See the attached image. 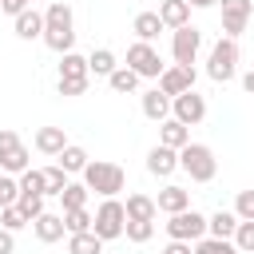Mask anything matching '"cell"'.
I'll list each match as a JSON object with an SVG mask.
<instances>
[{
    "label": "cell",
    "mask_w": 254,
    "mask_h": 254,
    "mask_svg": "<svg viewBox=\"0 0 254 254\" xmlns=\"http://www.w3.org/2000/svg\"><path fill=\"white\" fill-rule=\"evenodd\" d=\"M44 44L52 52H60V56H67L71 44H75V16H71V8L64 0L48 4V12H44Z\"/></svg>",
    "instance_id": "obj_1"
},
{
    "label": "cell",
    "mask_w": 254,
    "mask_h": 254,
    "mask_svg": "<svg viewBox=\"0 0 254 254\" xmlns=\"http://www.w3.org/2000/svg\"><path fill=\"white\" fill-rule=\"evenodd\" d=\"M83 187L91 194H103V198H115L123 187H127V171L119 163H107V159H95L83 167Z\"/></svg>",
    "instance_id": "obj_2"
},
{
    "label": "cell",
    "mask_w": 254,
    "mask_h": 254,
    "mask_svg": "<svg viewBox=\"0 0 254 254\" xmlns=\"http://www.w3.org/2000/svg\"><path fill=\"white\" fill-rule=\"evenodd\" d=\"M179 167L190 175V183H210L218 175V159H214V151L206 143H187L179 151Z\"/></svg>",
    "instance_id": "obj_3"
},
{
    "label": "cell",
    "mask_w": 254,
    "mask_h": 254,
    "mask_svg": "<svg viewBox=\"0 0 254 254\" xmlns=\"http://www.w3.org/2000/svg\"><path fill=\"white\" fill-rule=\"evenodd\" d=\"M234 71H238V40L222 36L206 56V75L214 83H226V79H234Z\"/></svg>",
    "instance_id": "obj_4"
},
{
    "label": "cell",
    "mask_w": 254,
    "mask_h": 254,
    "mask_svg": "<svg viewBox=\"0 0 254 254\" xmlns=\"http://www.w3.org/2000/svg\"><path fill=\"white\" fill-rule=\"evenodd\" d=\"M91 230H95L103 242H111V238H123V230H127V206H123L119 198H103V202H99V210H95V222H91Z\"/></svg>",
    "instance_id": "obj_5"
},
{
    "label": "cell",
    "mask_w": 254,
    "mask_h": 254,
    "mask_svg": "<svg viewBox=\"0 0 254 254\" xmlns=\"http://www.w3.org/2000/svg\"><path fill=\"white\" fill-rule=\"evenodd\" d=\"M163 226H167V238L171 242H198V238H206V214H198L194 206L171 214Z\"/></svg>",
    "instance_id": "obj_6"
},
{
    "label": "cell",
    "mask_w": 254,
    "mask_h": 254,
    "mask_svg": "<svg viewBox=\"0 0 254 254\" xmlns=\"http://www.w3.org/2000/svg\"><path fill=\"white\" fill-rule=\"evenodd\" d=\"M127 67H131L139 79H159V75L167 71V64L159 60V52H155L151 44H143V40H135V44L127 48Z\"/></svg>",
    "instance_id": "obj_7"
},
{
    "label": "cell",
    "mask_w": 254,
    "mask_h": 254,
    "mask_svg": "<svg viewBox=\"0 0 254 254\" xmlns=\"http://www.w3.org/2000/svg\"><path fill=\"white\" fill-rule=\"evenodd\" d=\"M198 48H202V32H198L194 24H187V28H175V36H171V56H175V64H183V67H194V60H198Z\"/></svg>",
    "instance_id": "obj_8"
},
{
    "label": "cell",
    "mask_w": 254,
    "mask_h": 254,
    "mask_svg": "<svg viewBox=\"0 0 254 254\" xmlns=\"http://www.w3.org/2000/svg\"><path fill=\"white\" fill-rule=\"evenodd\" d=\"M222 4V32L230 40H238L250 24V12H254V0H218Z\"/></svg>",
    "instance_id": "obj_9"
},
{
    "label": "cell",
    "mask_w": 254,
    "mask_h": 254,
    "mask_svg": "<svg viewBox=\"0 0 254 254\" xmlns=\"http://www.w3.org/2000/svg\"><path fill=\"white\" fill-rule=\"evenodd\" d=\"M171 115H175L179 123H187V127H194V123H202V119H206V99H202L198 91H187V95H175V99H171Z\"/></svg>",
    "instance_id": "obj_10"
},
{
    "label": "cell",
    "mask_w": 254,
    "mask_h": 254,
    "mask_svg": "<svg viewBox=\"0 0 254 254\" xmlns=\"http://www.w3.org/2000/svg\"><path fill=\"white\" fill-rule=\"evenodd\" d=\"M159 91L163 95H187V91H194V67H183V64H171L163 75H159Z\"/></svg>",
    "instance_id": "obj_11"
},
{
    "label": "cell",
    "mask_w": 254,
    "mask_h": 254,
    "mask_svg": "<svg viewBox=\"0 0 254 254\" xmlns=\"http://www.w3.org/2000/svg\"><path fill=\"white\" fill-rule=\"evenodd\" d=\"M147 171L151 175H159V179H167V175H175L179 171V151H171V147H151L147 151Z\"/></svg>",
    "instance_id": "obj_12"
},
{
    "label": "cell",
    "mask_w": 254,
    "mask_h": 254,
    "mask_svg": "<svg viewBox=\"0 0 254 254\" xmlns=\"http://www.w3.org/2000/svg\"><path fill=\"white\" fill-rule=\"evenodd\" d=\"M159 143H163V147H171V151H183V147L190 143V127H187V123H179V119L171 115V119H163V123H159Z\"/></svg>",
    "instance_id": "obj_13"
},
{
    "label": "cell",
    "mask_w": 254,
    "mask_h": 254,
    "mask_svg": "<svg viewBox=\"0 0 254 254\" xmlns=\"http://www.w3.org/2000/svg\"><path fill=\"white\" fill-rule=\"evenodd\" d=\"M159 20H163V28H187L190 24V4L187 0H159Z\"/></svg>",
    "instance_id": "obj_14"
},
{
    "label": "cell",
    "mask_w": 254,
    "mask_h": 254,
    "mask_svg": "<svg viewBox=\"0 0 254 254\" xmlns=\"http://www.w3.org/2000/svg\"><path fill=\"white\" fill-rule=\"evenodd\" d=\"M155 206L163 210V214H179V210H190V190H183V187H163L159 190V198H155Z\"/></svg>",
    "instance_id": "obj_15"
},
{
    "label": "cell",
    "mask_w": 254,
    "mask_h": 254,
    "mask_svg": "<svg viewBox=\"0 0 254 254\" xmlns=\"http://www.w3.org/2000/svg\"><path fill=\"white\" fill-rule=\"evenodd\" d=\"M32 230H36V238H40V242H60V238L67 234L64 214H52V210H44V214L32 222Z\"/></svg>",
    "instance_id": "obj_16"
},
{
    "label": "cell",
    "mask_w": 254,
    "mask_h": 254,
    "mask_svg": "<svg viewBox=\"0 0 254 254\" xmlns=\"http://www.w3.org/2000/svg\"><path fill=\"white\" fill-rule=\"evenodd\" d=\"M12 24H16V36H20V40H44V12L28 8V12H20Z\"/></svg>",
    "instance_id": "obj_17"
},
{
    "label": "cell",
    "mask_w": 254,
    "mask_h": 254,
    "mask_svg": "<svg viewBox=\"0 0 254 254\" xmlns=\"http://www.w3.org/2000/svg\"><path fill=\"white\" fill-rule=\"evenodd\" d=\"M143 115H147V119H155V123L171 119V95H163L159 87L143 91Z\"/></svg>",
    "instance_id": "obj_18"
},
{
    "label": "cell",
    "mask_w": 254,
    "mask_h": 254,
    "mask_svg": "<svg viewBox=\"0 0 254 254\" xmlns=\"http://www.w3.org/2000/svg\"><path fill=\"white\" fill-rule=\"evenodd\" d=\"M64 147H67L64 127H40V131H36V151H40V155H52V159H56Z\"/></svg>",
    "instance_id": "obj_19"
},
{
    "label": "cell",
    "mask_w": 254,
    "mask_h": 254,
    "mask_svg": "<svg viewBox=\"0 0 254 254\" xmlns=\"http://www.w3.org/2000/svg\"><path fill=\"white\" fill-rule=\"evenodd\" d=\"M238 214L234 210H214L210 218H206V234L210 238H234V230H238Z\"/></svg>",
    "instance_id": "obj_20"
},
{
    "label": "cell",
    "mask_w": 254,
    "mask_h": 254,
    "mask_svg": "<svg viewBox=\"0 0 254 254\" xmlns=\"http://www.w3.org/2000/svg\"><path fill=\"white\" fill-rule=\"evenodd\" d=\"M60 79H91V71H87V56H79V52L60 56Z\"/></svg>",
    "instance_id": "obj_21"
},
{
    "label": "cell",
    "mask_w": 254,
    "mask_h": 254,
    "mask_svg": "<svg viewBox=\"0 0 254 254\" xmlns=\"http://www.w3.org/2000/svg\"><path fill=\"white\" fill-rule=\"evenodd\" d=\"M56 159H60V167H64L67 175H83V167L91 163V159H87V151H83L79 143H67V147H64Z\"/></svg>",
    "instance_id": "obj_22"
},
{
    "label": "cell",
    "mask_w": 254,
    "mask_h": 254,
    "mask_svg": "<svg viewBox=\"0 0 254 254\" xmlns=\"http://www.w3.org/2000/svg\"><path fill=\"white\" fill-rule=\"evenodd\" d=\"M131 32H135L143 44H151V40L163 32V20H159V12H139V16H135V24H131Z\"/></svg>",
    "instance_id": "obj_23"
},
{
    "label": "cell",
    "mask_w": 254,
    "mask_h": 254,
    "mask_svg": "<svg viewBox=\"0 0 254 254\" xmlns=\"http://www.w3.org/2000/svg\"><path fill=\"white\" fill-rule=\"evenodd\" d=\"M67 254H103V238H99L95 230L71 234V238H67Z\"/></svg>",
    "instance_id": "obj_24"
},
{
    "label": "cell",
    "mask_w": 254,
    "mask_h": 254,
    "mask_svg": "<svg viewBox=\"0 0 254 254\" xmlns=\"http://www.w3.org/2000/svg\"><path fill=\"white\" fill-rule=\"evenodd\" d=\"M115 67H119V64H115V52H111V48H95V52L87 56V71H91V75H103V79H107Z\"/></svg>",
    "instance_id": "obj_25"
},
{
    "label": "cell",
    "mask_w": 254,
    "mask_h": 254,
    "mask_svg": "<svg viewBox=\"0 0 254 254\" xmlns=\"http://www.w3.org/2000/svg\"><path fill=\"white\" fill-rule=\"evenodd\" d=\"M127 218H147V222H155V214H159V206H155V198H147V194H127Z\"/></svg>",
    "instance_id": "obj_26"
},
{
    "label": "cell",
    "mask_w": 254,
    "mask_h": 254,
    "mask_svg": "<svg viewBox=\"0 0 254 254\" xmlns=\"http://www.w3.org/2000/svg\"><path fill=\"white\" fill-rule=\"evenodd\" d=\"M107 83H111V91H119V95H127V91H135L139 87V75L123 64V67H115L111 75H107Z\"/></svg>",
    "instance_id": "obj_27"
},
{
    "label": "cell",
    "mask_w": 254,
    "mask_h": 254,
    "mask_svg": "<svg viewBox=\"0 0 254 254\" xmlns=\"http://www.w3.org/2000/svg\"><path fill=\"white\" fill-rule=\"evenodd\" d=\"M64 187H67V171L60 167V163H52V167H44V194H64Z\"/></svg>",
    "instance_id": "obj_28"
},
{
    "label": "cell",
    "mask_w": 254,
    "mask_h": 254,
    "mask_svg": "<svg viewBox=\"0 0 254 254\" xmlns=\"http://www.w3.org/2000/svg\"><path fill=\"white\" fill-rule=\"evenodd\" d=\"M91 222H95V214H91L87 206H79V210H64V226H67V234H83V230H91Z\"/></svg>",
    "instance_id": "obj_29"
},
{
    "label": "cell",
    "mask_w": 254,
    "mask_h": 254,
    "mask_svg": "<svg viewBox=\"0 0 254 254\" xmlns=\"http://www.w3.org/2000/svg\"><path fill=\"white\" fill-rule=\"evenodd\" d=\"M87 187L83 183H67L64 187V194H60V202H64V210H79V206H87Z\"/></svg>",
    "instance_id": "obj_30"
},
{
    "label": "cell",
    "mask_w": 254,
    "mask_h": 254,
    "mask_svg": "<svg viewBox=\"0 0 254 254\" xmlns=\"http://www.w3.org/2000/svg\"><path fill=\"white\" fill-rule=\"evenodd\" d=\"M194 254H238V246L230 242V238H198L194 242Z\"/></svg>",
    "instance_id": "obj_31"
},
{
    "label": "cell",
    "mask_w": 254,
    "mask_h": 254,
    "mask_svg": "<svg viewBox=\"0 0 254 254\" xmlns=\"http://www.w3.org/2000/svg\"><path fill=\"white\" fill-rule=\"evenodd\" d=\"M0 226H4V230H12V234H16V230H20V226H28V218H24V210H20V206H16V202H12V206H0Z\"/></svg>",
    "instance_id": "obj_32"
},
{
    "label": "cell",
    "mask_w": 254,
    "mask_h": 254,
    "mask_svg": "<svg viewBox=\"0 0 254 254\" xmlns=\"http://www.w3.org/2000/svg\"><path fill=\"white\" fill-rule=\"evenodd\" d=\"M131 242H147L151 234H155V222H147V218H127V230H123Z\"/></svg>",
    "instance_id": "obj_33"
},
{
    "label": "cell",
    "mask_w": 254,
    "mask_h": 254,
    "mask_svg": "<svg viewBox=\"0 0 254 254\" xmlns=\"http://www.w3.org/2000/svg\"><path fill=\"white\" fill-rule=\"evenodd\" d=\"M230 242L238 246V254H254V222H238V230H234Z\"/></svg>",
    "instance_id": "obj_34"
},
{
    "label": "cell",
    "mask_w": 254,
    "mask_h": 254,
    "mask_svg": "<svg viewBox=\"0 0 254 254\" xmlns=\"http://www.w3.org/2000/svg\"><path fill=\"white\" fill-rule=\"evenodd\" d=\"M20 194H44V171H24L20 175Z\"/></svg>",
    "instance_id": "obj_35"
},
{
    "label": "cell",
    "mask_w": 254,
    "mask_h": 254,
    "mask_svg": "<svg viewBox=\"0 0 254 254\" xmlns=\"http://www.w3.org/2000/svg\"><path fill=\"white\" fill-rule=\"evenodd\" d=\"M20 210H24V218L28 222H36L40 214H44V194H20V202H16Z\"/></svg>",
    "instance_id": "obj_36"
},
{
    "label": "cell",
    "mask_w": 254,
    "mask_h": 254,
    "mask_svg": "<svg viewBox=\"0 0 254 254\" xmlns=\"http://www.w3.org/2000/svg\"><path fill=\"white\" fill-rule=\"evenodd\" d=\"M12 202H20V179L0 175V206H12Z\"/></svg>",
    "instance_id": "obj_37"
},
{
    "label": "cell",
    "mask_w": 254,
    "mask_h": 254,
    "mask_svg": "<svg viewBox=\"0 0 254 254\" xmlns=\"http://www.w3.org/2000/svg\"><path fill=\"white\" fill-rule=\"evenodd\" d=\"M234 214H238L242 222H254V190H238V198H234Z\"/></svg>",
    "instance_id": "obj_38"
},
{
    "label": "cell",
    "mask_w": 254,
    "mask_h": 254,
    "mask_svg": "<svg viewBox=\"0 0 254 254\" xmlns=\"http://www.w3.org/2000/svg\"><path fill=\"white\" fill-rule=\"evenodd\" d=\"M24 143H20V135L12 131V127H0V159H8V155H16Z\"/></svg>",
    "instance_id": "obj_39"
},
{
    "label": "cell",
    "mask_w": 254,
    "mask_h": 254,
    "mask_svg": "<svg viewBox=\"0 0 254 254\" xmlns=\"http://www.w3.org/2000/svg\"><path fill=\"white\" fill-rule=\"evenodd\" d=\"M56 87H60V95H83L87 91V79H60Z\"/></svg>",
    "instance_id": "obj_40"
},
{
    "label": "cell",
    "mask_w": 254,
    "mask_h": 254,
    "mask_svg": "<svg viewBox=\"0 0 254 254\" xmlns=\"http://www.w3.org/2000/svg\"><path fill=\"white\" fill-rule=\"evenodd\" d=\"M28 8H32V0H0V12H8L12 20H16L20 12H28Z\"/></svg>",
    "instance_id": "obj_41"
},
{
    "label": "cell",
    "mask_w": 254,
    "mask_h": 254,
    "mask_svg": "<svg viewBox=\"0 0 254 254\" xmlns=\"http://www.w3.org/2000/svg\"><path fill=\"white\" fill-rule=\"evenodd\" d=\"M0 254H16V234L0 226Z\"/></svg>",
    "instance_id": "obj_42"
},
{
    "label": "cell",
    "mask_w": 254,
    "mask_h": 254,
    "mask_svg": "<svg viewBox=\"0 0 254 254\" xmlns=\"http://www.w3.org/2000/svg\"><path fill=\"white\" fill-rule=\"evenodd\" d=\"M163 254H194V246H190V242H167Z\"/></svg>",
    "instance_id": "obj_43"
},
{
    "label": "cell",
    "mask_w": 254,
    "mask_h": 254,
    "mask_svg": "<svg viewBox=\"0 0 254 254\" xmlns=\"http://www.w3.org/2000/svg\"><path fill=\"white\" fill-rule=\"evenodd\" d=\"M242 87H246V91H250V95H254V67H250V71H246V75H242Z\"/></svg>",
    "instance_id": "obj_44"
},
{
    "label": "cell",
    "mask_w": 254,
    "mask_h": 254,
    "mask_svg": "<svg viewBox=\"0 0 254 254\" xmlns=\"http://www.w3.org/2000/svg\"><path fill=\"white\" fill-rule=\"evenodd\" d=\"M187 4H190V8H214L218 0H187Z\"/></svg>",
    "instance_id": "obj_45"
}]
</instances>
